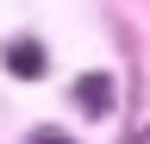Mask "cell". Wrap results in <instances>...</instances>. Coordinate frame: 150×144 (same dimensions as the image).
I'll use <instances>...</instances> for the list:
<instances>
[{"label":"cell","mask_w":150,"mask_h":144,"mask_svg":"<svg viewBox=\"0 0 150 144\" xmlns=\"http://www.w3.org/2000/svg\"><path fill=\"white\" fill-rule=\"evenodd\" d=\"M6 69H13V75H44V69H50V57H44V44L19 38V44H6Z\"/></svg>","instance_id":"cell-1"},{"label":"cell","mask_w":150,"mask_h":144,"mask_svg":"<svg viewBox=\"0 0 150 144\" xmlns=\"http://www.w3.org/2000/svg\"><path fill=\"white\" fill-rule=\"evenodd\" d=\"M75 100H81L88 113H112V82L106 75H81L75 82Z\"/></svg>","instance_id":"cell-2"},{"label":"cell","mask_w":150,"mask_h":144,"mask_svg":"<svg viewBox=\"0 0 150 144\" xmlns=\"http://www.w3.org/2000/svg\"><path fill=\"white\" fill-rule=\"evenodd\" d=\"M31 144H69V138H63V132H38Z\"/></svg>","instance_id":"cell-3"},{"label":"cell","mask_w":150,"mask_h":144,"mask_svg":"<svg viewBox=\"0 0 150 144\" xmlns=\"http://www.w3.org/2000/svg\"><path fill=\"white\" fill-rule=\"evenodd\" d=\"M131 144H150V132H138V138H131Z\"/></svg>","instance_id":"cell-4"}]
</instances>
